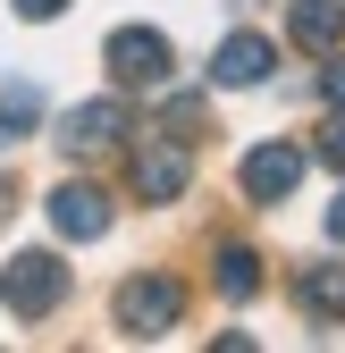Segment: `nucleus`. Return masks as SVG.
Instances as JSON below:
<instances>
[{"label":"nucleus","mask_w":345,"mask_h":353,"mask_svg":"<svg viewBox=\"0 0 345 353\" xmlns=\"http://www.w3.org/2000/svg\"><path fill=\"white\" fill-rule=\"evenodd\" d=\"M34 118H42V93L34 84H9V93H0V143H17Z\"/></svg>","instance_id":"nucleus-12"},{"label":"nucleus","mask_w":345,"mask_h":353,"mask_svg":"<svg viewBox=\"0 0 345 353\" xmlns=\"http://www.w3.org/2000/svg\"><path fill=\"white\" fill-rule=\"evenodd\" d=\"M194 185V152H186V135L168 126V135H144L135 143V194L144 202H177Z\"/></svg>","instance_id":"nucleus-4"},{"label":"nucleus","mask_w":345,"mask_h":353,"mask_svg":"<svg viewBox=\"0 0 345 353\" xmlns=\"http://www.w3.org/2000/svg\"><path fill=\"white\" fill-rule=\"evenodd\" d=\"M320 160H328V168L345 176V110H337V126H328V135H320Z\"/></svg>","instance_id":"nucleus-14"},{"label":"nucleus","mask_w":345,"mask_h":353,"mask_svg":"<svg viewBox=\"0 0 345 353\" xmlns=\"http://www.w3.org/2000/svg\"><path fill=\"white\" fill-rule=\"evenodd\" d=\"M236 185H244V202H286L295 185H304V152L295 143H253L236 160Z\"/></svg>","instance_id":"nucleus-7"},{"label":"nucleus","mask_w":345,"mask_h":353,"mask_svg":"<svg viewBox=\"0 0 345 353\" xmlns=\"http://www.w3.org/2000/svg\"><path fill=\"white\" fill-rule=\"evenodd\" d=\"M9 210H17V185H9V176H0V219H9Z\"/></svg>","instance_id":"nucleus-17"},{"label":"nucleus","mask_w":345,"mask_h":353,"mask_svg":"<svg viewBox=\"0 0 345 353\" xmlns=\"http://www.w3.org/2000/svg\"><path fill=\"white\" fill-rule=\"evenodd\" d=\"M110 320L135 336V345H152V336H168V328H186V286L168 278V270H144V278H126V286L110 294Z\"/></svg>","instance_id":"nucleus-1"},{"label":"nucleus","mask_w":345,"mask_h":353,"mask_svg":"<svg viewBox=\"0 0 345 353\" xmlns=\"http://www.w3.org/2000/svg\"><path fill=\"white\" fill-rule=\"evenodd\" d=\"M278 51H270V34H228L219 51H210V84L219 93H244V84H270Z\"/></svg>","instance_id":"nucleus-8"},{"label":"nucleus","mask_w":345,"mask_h":353,"mask_svg":"<svg viewBox=\"0 0 345 353\" xmlns=\"http://www.w3.org/2000/svg\"><path fill=\"white\" fill-rule=\"evenodd\" d=\"M295 303H304L312 320H345V261H312V270L295 278Z\"/></svg>","instance_id":"nucleus-11"},{"label":"nucleus","mask_w":345,"mask_h":353,"mask_svg":"<svg viewBox=\"0 0 345 353\" xmlns=\"http://www.w3.org/2000/svg\"><path fill=\"white\" fill-rule=\"evenodd\" d=\"M286 34L304 42V51H337V42H345V0H295Z\"/></svg>","instance_id":"nucleus-9"},{"label":"nucleus","mask_w":345,"mask_h":353,"mask_svg":"<svg viewBox=\"0 0 345 353\" xmlns=\"http://www.w3.org/2000/svg\"><path fill=\"white\" fill-rule=\"evenodd\" d=\"M0 303H9L17 320H51L68 303V261L59 252H17L9 270H0Z\"/></svg>","instance_id":"nucleus-3"},{"label":"nucleus","mask_w":345,"mask_h":353,"mask_svg":"<svg viewBox=\"0 0 345 353\" xmlns=\"http://www.w3.org/2000/svg\"><path fill=\"white\" fill-rule=\"evenodd\" d=\"M42 210H51V228H59L68 244H93V236H110V219H118V202H110L101 185H84V176L51 185V194H42Z\"/></svg>","instance_id":"nucleus-5"},{"label":"nucleus","mask_w":345,"mask_h":353,"mask_svg":"<svg viewBox=\"0 0 345 353\" xmlns=\"http://www.w3.org/2000/svg\"><path fill=\"white\" fill-rule=\"evenodd\" d=\"M126 126H135L126 101H76V110L59 118V152H68V160H101V152L126 143Z\"/></svg>","instance_id":"nucleus-6"},{"label":"nucleus","mask_w":345,"mask_h":353,"mask_svg":"<svg viewBox=\"0 0 345 353\" xmlns=\"http://www.w3.org/2000/svg\"><path fill=\"white\" fill-rule=\"evenodd\" d=\"M328 236H337V244H345V194H337V202H328Z\"/></svg>","instance_id":"nucleus-16"},{"label":"nucleus","mask_w":345,"mask_h":353,"mask_svg":"<svg viewBox=\"0 0 345 353\" xmlns=\"http://www.w3.org/2000/svg\"><path fill=\"white\" fill-rule=\"evenodd\" d=\"M210 286H219L228 303H253V294H262V252H253V244H219V252H210Z\"/></svg>","instance_id":"nucleus-10"},{"label":"nucleus","mask_w":345,"mask_h":353,"mask_svg":"<svg viewBox=\"0 0 345 353\" xmlns=\"http://www.w3.org/2000/svg\"><path fill=\"white\" fill-rule=\"evenodd\" d=\"M320 101H328V110H345V51L320 68Z\"/></svg>","instance_id":"nucleus-13"},{"label":"nucleus","mask_w":345,"mask_h":353,"mask_svg":"<svg viewBox=\"0 0 345 353\" xmlns=\"http://www.w3.org/2000/svg\"><path fill=\"white\" fill-rule=\"evenodd\" d=\"M101 59H110V84H118V93H160L168 68H177V51H168L160 26H118L101 42Z\"/></svg>","instance_id":"nucleus-2"},{"label":"nucleus","mask_w":345,"mask_h":353,"mask_svg":"<svg viewBox=\"0 0 345 353\" xmlns=\"http://www.w3.org/2000/svg\"><path fill=\"white\" fill-rule=\"evenodd\" d=\"M9 9H17V17H34V26H51V17L68 9V0H9Z\"/></svg>","instance_id":"nucleus-15"}]
</instances>
